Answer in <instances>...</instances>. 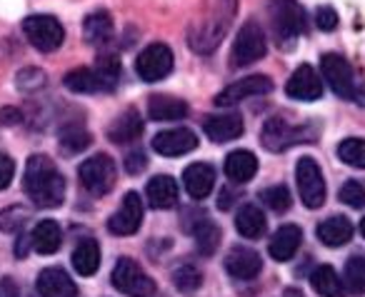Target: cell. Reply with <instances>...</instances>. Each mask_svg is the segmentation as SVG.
Returning <instances> with one entry per match:
<instances>
[{
  "label": "cell",
  "mask_w": 365,
  "mask_h": 297,
  "mask_svg": "<svg viewBox=\"0 0 365 297\" xmlns=\"http://www.w3.org/2000/svg\"><path fill=\"white\" fill-rule=\"evenodd\" d=\"M182 185H185V190H188V195L193 200L208 197L215 185L213 165H208V162H193V165H188L185 172H182Z\"/></svg>",
  "instance_id": "ac0fdd59"
},
{
  "label": "cell",
  "mask_w": 365,
  "mask_h": 297,
  "mask_svg": "<svg viewBox=\"0 0 365 297\" xmlns=\"http://www.w3.org/2000/svg\"><path fill=\"white\" fill-rule=\"evenodd\" d=\"M125 170L130 172V175H140L143 170L148 167V157H145V152H140V150H133V152H128L125 155Z\"/></svg>",
  "instance_id": "7bdbcfd3"
},
{
  "label": "cell",
  "mask_w": 365,
  "mask_h": 297,
  "mask_svg": "<svg viewBox=\"0 0 365 297\" xmlns=\"http://www.w3.org/2000/svg\"><path fill=\"white\" fill-rule=\"evenodd\" d=\"M0 297H21V287L13 277H3L0 280Z\"/></svg>",
  "instance_id": "f6af8a7d"
},
{
  "label": "cell",
  "mask_w": 365,
  "mask_h": 297,
  "mask_svg": "<svg viewBox=\"0 0 365 297\" xmlns=\"http://www.w3.org/2000/svg\"><path fill=\"white\" fill-rule=\"evenodd\" d=\"M273 28L278 36V46H293V41L305 33V11L295 0H275L273 6Z\"/></svg>",
  "instance_id": "9c48e42d"
},
{
  "label": "cell",
  "mask_w": 365,
  "mask_h": 297,
  "mask_svg": "<svg viewBox=\"0 0 365 297\" xmlns=\"http://www.w3.org/2000/svg\"><path fill=\"white\" fill-rule=\"evenodd\" d=\"M110 280H113V287L120 290L123 295H128V297H150L153 292H155L153 277L148 275L135 260H130V257H120V260L115 262Z\"/></svg>",
  "instance_id": "3957f363"
},
{
  "label": "cell",
  "mask_w": 365,
  "mask_h": 297,
  "mask_svg": "<svg viewBox=\"0 0 365 297\" xmlns=\"http://www.w3.org/2000/svg\"><path fill=\"white\" fill-rule=\"evenodd\" d=\"M91 142H93L91 132H88L83 125H78V123L63 125L61 132H58V145H61V150L66 152V155H78V152L86 150Z\"/></svg>",
  "instance_id": "1f68e13d"
},
{
  "label": "cell",
  "mask_w": 365,
  "mask_h": 297,
  "mask_svg": "<svg viewBox=\"0 0 365 297\" xmlns=\"http://www.w3.org/2000/svg\"><path fill=\"white\" fill-rule=\"evenodd\" d=\"M235 230L243 237H248V240L263 237L265 230H268V222H265V215L260 212V207H255V205L240 207L238 217H235Z\"/></svg>",
  "instance_id": "f546056e"
},
{
  "label": "cell",
  "mask_w": 365,
  "mask_h": 297,
  "mask_svg": "<svg viewBox=\"0 0 365 297\" xmlns=\"http://www.w3.org/2000/svg\"><path fill=\"white\" fill-rule=\"evenodd\" d=\"M343 285L353 295H365V255L348 257L343 270Z\"/></svg>",
  "instance_id": "836d02e7"
},
{
  "label": "cell",
  "mask_w": 365,
  "mask_h": 297,
  "mask_svg": "<svg viewBox=\"0 0 365 297\" xmlns=\"http://www.w3.org/2000/svg\"><path fill=\"white\" fill-rule=\"evenodd\" d=\"M315 130L308 127H293L283 118H270L265 120L263 132H260V142H263L265 150L270 152H283L288 147L298 145V142H313Z\"/></svg>",
  "instance_id": "277c9868"
},
{
  "label": "cell",
  "mask_w": 365,
  "mask_h": 297,
  "mask_svg": "<svg viewBox=\"0 0 365 297\" xmlns=\"http://www.w3.org/2000/svg\"><path fill=\"white\" fill-rule=\"evenodd\" d=\"M16 85L23 93H36L46 85V73L38 71V68H26L16 75Z\"/></svg>",
  "instance_id": "f35d334b"
},
{
  "label": "cell",
  "mask_w": 365,
  "mask_h": 297,
  "mask_svg": "<svg viewBox=\"0 0 365 297\" xmlns=\"http://www.w3.org/2000/svg\"><path fill=\"white\" fill-rule=\"evenodd\" d=\"M145 197L153 210H170L178 202V182L170 175H155L148 182Z\"/></svg>",
  "instance_id": "44dd1931"
},
{
  "label": "cell",
  "mask_w": 365,
  "mask_h": 297,
  "mask_svg": "<svg viewBox=\"0 0 365 297\" xmlns=\"http://www.w3.org/2000/svg\"><path fill=\"white\" fill-rule=\"evenodd\" d=\"M16 123H21V113L13 110V108H3L0 110V125H16Z\"/></svg>",
  "instance_id": "bcb514c9"
},
{
  "label": "cell",
  "mask_w": 365,
  "mask_h": 297,
  "mask_svg": "<svg viewBox=\"0 0 365 297\" xmlns=\"http://www.w3.org/2000/svg\"><path fill=\"white\" fill-rule=\"evenodd\" d=\"M31 242L36 247V252L41 255H53V252L61 250L63 245V230L56 220H41L36 227H33Z\"/></svg>",
  "instance_id": "484cf974"
},
{
  "label": "cell",
  "mask_w": 365,
  "mask_h": 297,
  "mask_svg": "<svg viewBox=\"0 0 365 297\" xmlns=\"http://www.w3.org/2000/svg\"><path fill=\"white\" fill-rule=\"evenodd\" d=\"M96 71H98V75H101V80H103V85H106V90H113V88L118 85V80H120V61H118L115 56H103V58H98Z\"/></svg>",
  "instance_id": "d590c367"
},
{
  "label": "cell",
  "mask_w": 365,
  "mask_h": 297,
  "mask_svg": "<svg viewBox=\"0 0 365 297\" xmlns=\"http://www.w3.org/2000/svg\"><path fill=\"white\" fill-rule=\"evenodd\" d=\"M28 210L26 207H8L6 212H0V230H6V232H18L23 225H26L28 220Z\"/></svg>",
  "instance_id": "ab89813d"
},
{
  "label": "cell",
  "mask_w": 365,
  "mask_h": 297,
  "mask_svg": "<svg viewBox=\"0 0 365 297\" xmlns=\"http://www.w3.org/2000/svg\"><path fill=\"white\" fill-rule=\"evenodd\" d=\"M83 33H86V41L93 46H103L113 38V18L108 11H96L86 18L83 23Z\"/></svg>",
  "instance_id": "4dcf8cb0"
},
{
  "label": "cell",
  "mask_w": 365,
  "mask_h": 297,
  "mask_svg": "<svg viewBox=\"0 0 365 297\" xmlns=\"http://www.w3.org/2000/svg\"><path fill=\"white\" fill-rule=\"evenodd\" d=\"M63 85L71 93H78V95H86V93H108L96 68H76V71H71L66 75Z\"/></svg>",
  "instance_id": "83f0119b"
},
{
  "label": "cell",
  "mask_w": 365,
  "mask_h": 297,
  "mask_svg": "<svg viewBox=\"0 0 365 297\" xmlns=\"http://www.w3.org/2000/svg\"><path fill=\"white\" fill-rule=\"evenodd\" d=\"M23 33H26L28 43L41 53L58 51L66 41V31L56 16H28L23 21Z\"/></svg>",
  "instance_id": "5b68a950"
},
{
  "label": "cell",
  "mask_w": 365,
  "mask_h": 297,
  "mask_svg": "<svg viewBox=\"0 0 365 297\" xmlns=\"http://www.w3.org/2000/svg\"><path fill=\"white\" fill-rule=\"evenodd\" d=\"M320 73L328 80L330 90L343 100H353L355 98V83H353V71H350L348 61L340 58L338 53H325L320 58Z\"/></svg>",
  "instance_id": "30bf717a"
},
{
  "label": "cell",
  "mask_w": 365,
  "mask_h": 297,
  "mask_svg": "<svg viewBox=\"0 0 365 297\" xmlns=\"http://www.w3.org/2000/svg\"><path fill=\"white\" fill-rule=\"evenodd\" d=\"M260 200H263L273 212H285L290 207V202H293L285 185H273V187H268V190H263L260 192Z\"/></svg>",
  "instance_id": "8d00e7d4"
},
{
  "label": "cell",
  "mask_w": 365,
  "mask_h": 297,
  "mask_svg": "<svg viewBox=\"0 0 365 297\" xmlns=\"http://www.w3.org/2000/svg\"><path fill=\"white\" fill-rule=\"evenodd\" d=\"M268 51V43H265V33L263 28L255 21H248L243 28H240L238 38L233 43V53H230V61H233L235 68H245L258 63L260 58Z\"/></svg>",
  "instance_id": "52a82bcc"
},
{
  "label": "cell",
  "mask_w": 365,
  "mask_h": 297,
  "mask_svg": "<svg viewBox=\"0 0 365 297\" xmlns=\"http://www.w3.org/2000/svg\"><path fill=\"white\" fill-rule=\"evenodd\" d=\"M188 115V105L173 95H150L148 100V118L155 123H175Z\"/></svg>",
  "instance_id": "7402d4cb"
},
{
  "label": "cell",
  "mask_w": 365,
  "mask_h": 297,
  "mask_svg": "<svg viewBox=\"0 0 365 297\" xmlns=\"http://www.w3.org/2000/svg\"><path fill=\"white\" fill-rule=\"evenodd\" d=\"M143 225V200L138 192H125L120 207L108 220V230L113 235H133Z\"/></svg>",
  "instance_id": "4fadbf2b"
},
{
  "label": "cell",
  "mask_w": 365,
  "mask_h": 297,
  "mask_svg": "<svg viewBox=\"0 0 365 297\" xmlns=\"http://www.w3.org/2000/svg\"><path fill=\"white\" fill-rule=\"evenodd\" d=\"M315 26L325 33L335 31V28H338V13H335L333 8H318V13H315Z\"/></svg>",
  "instance_id": "b9f144b4"
},
{
  "label": "cell",
  "mask_w": 365,
  "mask_h": 297,
  "mask_svg": "<svg viewBox=\"0 0 365 297\" xmlns=\"http://www.w3.org/2000/svg\"><path fill=\"white\" fill-rule=\"evenodd\" d=\"M338 157L350 167L365 170V140L360 137H348L338 145Z\"/></svg>",
  "instance_id": "e575fe53"
},
{
  "label": "cell",
  "mask_w": 365,
  "mask_h": 297,
  "mask_svg": "<svg viewBox=\"0 0 365 297\" xmlns=\"http://www.w3.org/2000/svg\"><path fill=\"white\" fill-rule=\"evenodd\" d=\"M143 135V118L138 110H125L123 115H118L115 120L108 127V137L118 145H125V142H133Z\"/></svg>",
  "instance_id": "603a6c76"
},
{
  "label": "cell",
  "mask_w": 365,
  "mask_h": 297,
  "mask_svg": "<svg viewBox=\"0 0 365 297\" xmlns=\"http://www.w3.org/2000/svg\"><path fill=\"white\" fill-rule=\"evenodd\" d=\"M285 93H288L293 100H303V103H313L320 100L323 95V83H320L318 73L310 66H300L295 68V73L290 75L288 85H285Z\"/></svg>",
  "instance_id": "9a60e30c"
},
{
  "label": "cell",
  "mask_w": 365,
  "mask_h": 297,
  "mask_svg": "<svg viewBox=\"0 0 365 297\" xmlns=\"http://www.w3.org/2000/svg\"><path fill=\"white\" fill-rule=\"evenodd\" d=\"M23 187L38 207H48V210L63 205V197H66V180L48 155H33L28 160Z\"/></svg>",
  "instance_id": "6da1fadb"
},
{
  "label": "cell",
  "mask_w": 365,
  "mask_h": 297,
  "mask_svg": "<svg viewBox=\"0 0 365 297\" xmlns=\"http://www.w3.org/2000/svg\"><path fill=\"white\" fill-rule=\"evenodd\" d=\"M195 147H198V135L188 127H173V130H163L153 137V150L165 157L185 155V152H193Z\"/></svg>",
  "instance_id": "5bb4252c"
},
{
  "label": "cell",
  "mask_w": 365,
  "mask_h": 297,
  "mask_svg": "<svg viewBox=\"0 0 365 297\" xmlns=\"http://www.w3.org/2000/svg\"><path fill=\"white\" fill-rule=\"evenodd\" d=\"M360 235L365 237V217H363V220H360Z\"/></svg>",
  "instance_id": "681fc988"
},
{
  "label": "cell",
  "mask_w": 365,
  "mask_h": 297,
  "mask_svg": "<svg viewBox=\"0 0 365 297\" xmlns=\"http://www.w3.org/2000/svg\"><path fill=\"white\" fill-rule=\"evenodd\" d=\"M223 3H225V0L215 3L210 18L198 21L193 28H190L188 43H190V48H193L195 53H200V56H208V53H213L215 48L220 46V41H223L225 31H228L230 18H233V8L223 13Z\"/></svg>",
  "instance_id": "7a4b0ae2"
},
{
  "label": "cell",
  "mask_w": 365,
  "mask_h": 297,
  "mask_svg": "<svg viewBox=\"0 0 365 297\" xmlns=\"http://www.w3.org/2000/svg\"><path fill=\"white\" fill-rule=\"evenodd\" d=\"M295 182H298L300 200L310 210H318L325 202V180L318 162L313 157H300L295 165Z\"/></svg>",
  "instance_id": "ba28073f"
},
{
  "label": "cell",
  "mask_w": 365,
  "mask_h": 297,
  "mask_svg": "<svg viewBox=\"0 0 365 297\" xmlns=\"http://www.w3.org/2000/svg\"><path fill=\"white\" fill-rule=\"evenodd\" d=\"M230 205H233V192L223 190V192H220V197H218V207H220V210H228Z\"/></svg>",
  "instance_id": "c3c4849f"
},
{
  "label": "cell",
  "mask_w": 365,
  "mask_h": 297,
  "mask_svg": "<svg viewBox=\"0 0 365 297\" xmlns=\"http://www.w3.org/2000/svg\"><path fill=\"white\" fill-rule=\"evenodd\" d=\"M255 172H258V157L250 150H233L225 157V175L238 185L253 180Z\"/></svg>",
  "instance_id": "d4e9b609"
},
{
  "label": "cell",
  "mask_w": 365,
  "mask_h": 297,
  "mask_svg": "<svg viewBox=\"0 0 365 297\" xmlns=\"http://www.w3.org/2000/svg\"><path fill=\"white\" fill-rule=\"evenodd\" d=\"M203 127H205V135L213 142H230L243 135V130H245L243 118L233 115V113H230V115H208Z\"/></svg>",
  "instance_id": "ffe728a7"
},
{
  "label": "cell",
  "mask_w": 365,
  "mask_h": 297,
  "mask_svg": "<svg viewBox=\"0 0 365 297\" xmlns=\"http://www.w3.org/2000/svg\"><path fill=\"white\" fill-rule=\"evenodd\" d=\"M340 200L350 207H365V185L360 180H348L340 187Z\"/></svg>",
  "instance_id": "60d3db41"
},
{
  "label": "cell",
  "mask_w": 365,
  "mask_h": 297,
  "mask_svg": "<svg viewBox=\"0 0 365 297\" xmlns=\"http://www.w3.org/2000/svg\"><path fill=\"white\" fill-rule=\"evenodd\" d=\"M310 287L318 292L320 297H345V285L340 275L330 265H320L310 275Z\"/></svg>",
  "instance_id": "f1b7e54d"
},
{
  "label": "cell",
  "mask_w": 365,
  "mask_h": 297,
  "mask_svg": "<svg viewBox=\"0 0 365 297\" xmlns=\"http://www.w3.org/2000/svg\"><path fill=\"white\" fill-rule=\"evenodd\" d=\"M36 290L41 297H78V287L66 270L61 267H48L38 275Z\"/></svg>",
  "instance_id": "2e32d148"
},
{
  "label": "cell",
  "mask_w": 365,
  "mask_h": 297,
  "mask_svg": "<svg viewBox=\"0 0 365 297\" xmlns=\"http://www.w3.org/2000/svg\"><path fill=\"white\" fill-rule=\"evenodd\" d=\"M78 177L91 195L101 197L110 192L113 185H115V162L108 155H93L78 167Z\"/></svg>",
  "instance_id": "8992f818"
},
{
  "label": "cell",
  "mask_w": 365,
  "mask_h": 297,
  "mask_svg": "<svg viewBox=\"0 0 365 297\" xmlns=\"http://www.w3.org/2000/svg\"><path fill=\"white\" fill-rule=\"evenodd\" d=\"M300 242H303V230L298 225H283L275 230V235L270 237V245H268V252L273 260L278 262H288L295 257L298 252Z\"/></svg>",
  "instance_id": "d6986e66"
},
{
  "label": "cell",
  "mask_w": 365,
  "mask_h": 297,
  "mask_svg": "<svg viewBox=\"0 0 365 297\" xmlns=\"http://www.w3.org/2000/svg\"><path fill=\"white\" fill-rule=\"evenodd\" d=\"M173 71V53L163 43H153L145 51L138 56L135 61V73L140 80L145 83H158Z\"/></svg>",
  "instance_id": "8fae6325"
},
{
  "label": "cell",
  "mask_w": 365,
  "mask_h": 297,
  "mask_svg": "<svg viewBox=\"0 0 365 297\" xmlns=\"http://www.w3.org/2000/svg\"><path fill=\"white\" fill-rule=\"evenodd\" d=\"M13 175H16V162L0 152V190H6V187L11 185Z\"/></svg>",
  "instance_id": "ee69618b"
},
{
  "label": "cell",
  "mask_w": 365,
  "mask_h": 297,
  "mask_svg": "<svg viewBox=\"0 0 365 297\" xmlns=\"http://www.w3.org/2000/svg\"><path fill=\"white\" fill-rule=\"evenodd\" d=\"M273 90V80L268 75H248V78H240L238 83L228 85L225 90H220L215 95V105L218 108H233L238 103L248 100V98L255 95H265V93Z\"/></svg>",
  "instance_id": "7c38bea8"
},
{
  "label": "cell",
  "mask_w": 365,
  "mask_h": 297,
  "mask_svg": "<svg viewBox=\"0 0 365 297\" xmlns=\"http://www.w3.org/2000/svg\"><path fill=\"white\" fill-rule=\"evenodd\" d=\"M28 245H33L31 237H26V235L18 237V242H16V257H26L28 255Z\"/></svg>",
  "instance_id": "7dc6e473"
},
{
  "label": "cell",
  "mask_w": 365,
  "mask_h": 297,
  "mask_svg": "<svg viewBox=\"0 0 365 297\" xmlns=\"http://www.w3.org/2000/svg\"><path fill=\"white\" fill-rule=\"evenodd\" d=\"M193 235H195V247H198L200 255H213L215 247L220 245V227L213 220H208V217H203L193 227Z\"/></svg>",
  "instance_id": "d6a6232c"
},
{
  "label": "cell",
  "mask_w": 365,
  "mask_h": 297,
  "mask_svg": "<svg viewBox=\"0 0 365 297\" xmlns=\"http://www.w3.org/2000/svg\"><path fill=\"white\" fill-rule=\"evenodd\" d=\"M173 280H175V287L182 292H193L200 287V282H203V277H200V272L195 270L193 265H182L178 267L175 272H173Z\"/></svg>",
  "instance_id": "74e56055"
},
{
  "label": "cell",
  "mask_w": 365,
  "mask_h": 297,
  "mask_svg": "<svg viewBox=\"0 0 365 297\" xmlns=\"http://www.w3.org/2000/svg\"><path fill=\"white\" fill-rule=\"evenodd\" d=\"M260 267H263L260 255L255 250H250V247L238 245L225 255V270H228L235 280H253V277H258Z\"/></svg>",
  "instance_id": "e0dca14e"
},
{
  "label": "cell",
  "mask_w": 365,
  "mask_h": 297,
  "mask_svg": "<svg viewBox=\"0 0 365 297\" xmlns=\"http://www.w3.org/2000/svg\"><path fill=\"white\" fill-rule=\"evenodd\" d=\"M71 260H73L76 272H81L83 277L96 275L98 267H101V245H98L93 237H86V240H81L76 245Z\"/></svg>",
  "instance_id": "4316f807"
},
{
  "label": "cell",
  "mask_w": 365,
  "mask_h": 297,
  "mask_svg": "<svg viewBox=\"0 0 365 297\" xmlns=\"http://www.w3.org/2000/svg\"><path fill=\"white\" fill-rule=\"evenodd\" d=\"M315 235H318V240L323 242L325 247H343V245H348L350 237H353V225H350L348 217L335 215L320 222Z\"/></svg>",
  "instance_id": "cb8c5ba5"
}]
</instances>
